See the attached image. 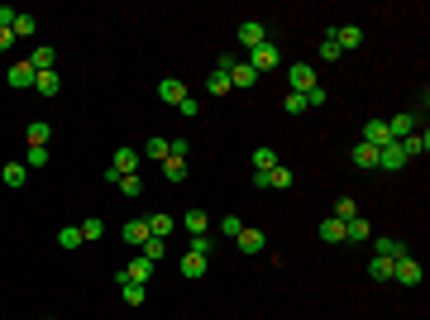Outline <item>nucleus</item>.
Masks as SVG:
<instances>
[{"label": "nucleus", "instance_id": "obj_21", "mask_svg": "<svg viewBox=\"0 0 430 320\" xmlns=\"http://www.w3.org/2000/svg\"><path fill=\"white\" fill-rule=\"evenodd\" d=\"M120 239H124V244H139V249H144V239H148V225H144V220H124Z\"/></svg>", "mask_w": 430, "mask_h": 320}, {"label": "nucleus", "instance_id": "obj_36", "mask_svg": "<svg viewBox=\"0 0 430 320\" xmlns=\"http://www.w3.org/2000/svg\"><path fill=\"white\" fill-rule=\"evenodd\" d=\"M335 58H344V53H339L335 34H325V38H321V62H335Z\"/></svg>", "mask_w": 430, "mask_h": 320}, {"label": "nucleus", "instance_id": "obj_38", "mask_svg": "<svg viewBox=\"0 0 430 320\" xmlns=\"http://www.w3.org/2000/svg\"><path fill=\"white\" fill-rule=\"evenodd\" d=\"M354 215H359L354 196H339V201H335V220H354Z\"/></svg>", "mask_w": 430, "mask_h": 320}, {"label": "nucleus", "instance_id": "obj_42", "mask_svg": "<svg viewBox=\"0 0 430 320\" xmlns=\"http://www.w3.org/2000/svg\"><path fill=\"white\" fill-rule=\"evenodd\" d=\"M144 153H148L153 163H163V158H168V139H148V148H144Z\"/></svg>", "mask_w": 430, "mask_h": 320}, {"label": "nucleus", "instance_id": "obj_45", "mask_svg": "<svg viewBox=\"0 0 430 320\" xmlns=\"http://www.w3.org/2000/svg\"><path fill=\"white\" fill-rule=\"evenodd\" d=\"M325 96H330V91H325L321 82H316V87H311V91H306V106H325Z\"/></svg>", "mask_w": 430, "mask_h": 320}, {"label": "nucleus", "instance_id": "obj_28", "mask_svg": "<svg viewBox=\"0 0 430 320\" xmlns=\"http://www.w3.org/2000/svg\"><path fill=\"white\" fill-rule=\"evenodd\" d=\"M321 239H325V244H344V220H335V215H330V220L321 225Z\"/></svg>", "mask_w": 430, "mask_h": 320}, {"label": "nucleus", "instance_id": "obj_41", "mask_svg": "<svg viewBox=\"0 0 430 320\" xmlns=\"http://www.w3.org/2000/svg\"><path fill=\"white\" fill-rule=\"evenodd\" d=\"M10 34H14V38H29V34H34V14H19V19H14V29H10Z\"/></svg>", "mask_w": 430, "mask_h": 320}, {"label": "nucleus", "instance_id": "obj_48", "mask_svg": "<svg viewBox=\"0 0 430 320\" xmlns=\"http://www.w3.org/2000/svg\"><path fill=\"white\" fill-rule=\"evenodd\" d=\"M10 43H14V34H10V29H0V53H5Z\"/></svg>", "mask_w": 430, "mask_h": 320}, {"label": "nucleus", "instance_id": "obj_11", "mask_svg": "<svg viewBox=\"0 0 430 320\" xmlns=\"http://www.w3.org/2000/svg\"><path fill=\"white\" fill-rule=\"evenodd\" d=\"M5 82H10L14 91H29V87H34V67H29V62H14V67L5 72Z\"/></svg>", "mask_w": 430, "mask_h": 320}, {"label": "nucleus", "instance_id": "obj_1", "mask_svg": "<svg viewBox=\"0 0 430 320\" xmlns=\"http://www.w3.org/2000/svg\"><path fill=\"white\" fill-rule=\"evenodd\" d=\"M249 67L263 77V72H273V67H282V53H278V43L273 38H263L258 48H249Z\"/></svg>", "mask_w": 430, "mask_h": 320}, {"label": "nucleus", "instance_id": "obj_19", "mask_svg": "<svg viewBox=\"0 0 430 320\" xmlns=\"http://www.w3.org/2000/svg\"><path fill=\"white\" fill-rule=\"evenodd\" d=\"M34 91H38V96H58V91H63V77H58V72H38V77H34Z\"/></svg>", "mask_w": 430, "mask_h": 320}, {"label": "nucleus", "instance_id": "obj_7", "mask_svg": "<svg viewBox=\"0 0 430 320\" xmlns=\"http://www.w3.org/2000/svg\"><path fill=\"white\" fill-rule=\"evenodd\" d=\"M263 244H268V234H263V229H249V225H244V229H239V239H234V249H239V253H263Z\"/></svg>", "mask_w": 430, "mask_h": 320}, {"label": "nucleus", "instance_id": "obj_30", "mask_svg": "<svg viewBox=\"0 0 430 320\" xmlns=\"http://www.w3.org/2000/svg\"><path fill=\"white\" fill-rule=\"evenodd\" d=\"M144 297H148V287H144V282H129V277H124V306H144Z\"/></svg>", "mask_w": 430, "mask_h": 320}, {"label": "nucleus", "instance_id": "obj_17", "mask_svg": "<svg viewBox=\"0 0 430 320\" xmlns=\"http://www.w3.org/2000/svg\"><path fill=\"white\" fill-rule=\"evenodd\" d=\"M0 182H5V187H14V192H19V187H24V182H29V168H24V163H5V168H0Z\"/></svg>", "mask_w": 430, "mask_h": 320}, {"label": "nucleus", "instance_id": "obj_34", "mask_svg": "<svg viewBox=\"0 0 430 320\" xmlns=\"http://www.w3.org/2000/svg\"><path fill=\"white\" fill-rule=\"evenodd\" d=\"M239 229H244V220H239V215H225V220H220V234H225L229 244L239 239Z\"/></svg>", "mask_w": 430, "mask_h": 320}, {"label": "nucleus", "instance_id": "obj_33", "mask_svg": "<svg viewBox=\"0 0 430 320\" xmlns=\"http://www.w3.org/2000/svg\"><path fill=\"white\" fill-rule=\"evenodd\" d=\"M253 168H258V172H273V168H278V153H273V148H253Z\"/></svg>", "mask_w": 430, "mask_h": 320}, {"label": "nucleus", "instance_id": "obj_22", "mask_svg": "<svg viewBox=\"0 0 430 320\" xmlns=\"http://www.w3.org/2000/svg\"><path fill=\"white\" fill-rule=\"evenodd\" d=\"M373 249H378L383 258H402V253H407V244H402V239H387V234H373Z\"/></svg>", "mask_w": 430, "mask_h": 320}, {"label": "nucleus", "instance_id": "obj_47", "mask_svg": "<svg viewBox=\"0 0 430 320\" xmlns=\"http://www.w3.org/2000/svg\"><path fill=\"white\" fill-rule=\"evenodd\" d=\"M177 110H182L187 119H196V110H201V106H196V96H187V101H182V106H177Z\"/></svg>", "mask_w": 430, "mask_h": 320}, {"label": "nucleus", "instance_id": "obj_15", "mask_svg": "<svg viewBox=\"0 0 430 320\" xmlns=\"http://www.w3.org/2000/svg\"><path fill=\"white\" fill-rule=\"evenodd\" d=\"M144 225H148V234H153V239H168V234H172V229H177V220H172V215H168V211L148 215V220H144Z\"/></svg>", "mask_w": 430, "mask_h": 320}, {"label": "nucleus", "instance_id": "obj_18", "mask_svg": "<svg viewBox=\"0 0 430 320\" xmlns=\"http://www.w3.org/2000/svg\"><path fill=\"white\" fill-rule=\"evenodd\" d=\"M182 229H187V234H206V229H211V215H206V211H196V206H192V211L182 215Z\"/></svg>", "mask_w": 430, "mask_h": 320}, {"label": "nucleus", "instance_id": "obj_37", "mask_svg": "<svg viewBox=\"0 0 430 320\" xmlns=\"http://www.w3.org/2000/svg\"><path fill=\"white\" fill-rule=\"evenodd\" d=\"M282 110H287V115H306V96H302V91H287Z\"/></svg>", "mask_w": 430, "mask_h": 320}, {"label": "nucleus", "instance_id": "obj_29", "mask_svg": "<svg viewBox=\"0 0 430 320\" xmlns=\"http://www.w3.org/2000/svg\"><path fill=\"white\" fill-rule=\"evenodd\" d=\"M58 244H63V249H82L87 239H82V229H77V225H63V229H58Z\"/></svg>", "mask_w": 430, "mask_h": 320}, {"label": "nucleus", "instance_id": "obj_31", "mask_svg": "<svg viewBox=\"0 0 430 320\" xmlns=\"http://www.w3.org/2000/svg\"><path fill=\"white\" fill-rule=\"evenodd\" d=\"M211 249H215L211 234H192V244H187V253H196V258H211Z\"/></svg>", "mask_w": 430, "mask_h": 320}, {"label": "nucleus", "instance_id": "obj_44", "mask_svg": "<svg viewBox=\"0 0 430 320\" xmlns=\"http://www.w3.org/2000/svg\"><path fill=\"white\" fill-rule=\"evenodd\" d=\"M115 187H120V192H124V196H139V192H144V182H139V177H134V172H129V177H120V182H115Z\"/></svg>", "mask_w": 430, "mask_h": 320}, {"label": "nucleus", "instance_id": "obj_46", "mask_svg": "<svg viewBox=\"0 0 430 320\" xmlns=\"http://www.w3.org/2000/svg\"><path fill=\"white\" fill-rule=\"evenodd\" d=\"M14 19H19V10H10V5H0V29H14Z\"/></svg>", "mask_w": 430, "mask_h": 320}, {"label": "nucleus", "instance_id": "obj_32", "mask_svg": "<svg viewBox=\"0 0 430 320\" xmlns=\"http://www.w3.org/2000/svg\"><path fill=\"white\" fill-rule=\"evenodd\" d=\"M206 91H211V96H229V91H234V87H229V72H211Z\"/></svg>", "mask_w": 430, "mask_h": 320}, {"label": "nucleus", "instance_id": "obj_25", "mask_svg": "<svg viewBox=\"0 0 430 320\" xmlns=\"http://www.w3.org/2000/svg\"><path fill=\"white\" fill-rule=\"evenodd\" d=\"M402 148H407V158H421V153L430 148V134H426V129H416V134H407V139H402Z\"/></svg>", "mask_w": 430, "mask_h": 320}, {"label": "nucleus", "instance_id": "obj_13", "mask_svg": "<svg viewBox=\"0 0 430 320\" xmlns=\"http://www.w3.org/2000/svg\"><path fill=\"white\" fill-rule=\"evenodd\" d=\"M158 96H163L168 106H182V101H187V87H182L177 77H163V82H158Z\"/></svg>", "mask_w": 430, "mask_h": 320}, {"label": "nucleus", "instance_id": "obj_20", "mask_svg": "<svg viewBox=\"0 0 430 320\" xmlns=\"http://www.w3.org/2000/svg\"><path fill=\"white\" fill-rule=\"evenodd\" d=\"M24 134H29V148H48V134H53V124H48V119H34Z\"/></svg>", "mask_w": 430, "mask_h": 320}, {"label": "nucleus", "instance_id": "obj_43", "mask_svg": "<svg viewBox=\"0 0 430 320\" xmlns=\"http://www.w3.org/2000/svg\"><path fill=\"white\" fill-rule=\"evenodd\" d=\"M24 168H48V148H29L24 153Z\"/></svg>", "mask_w": 430, "mask_h": 320}, {"label": "nucleus", "instance_id": "obj_2", "mask_svg": "<svg viewBox=\"0 0 430 320\" xmlns=\"http://www.w3.org/2000/svg\"><path fill=\"white\" fill-rule=\"evenodd\" d=\"M407 163H411V158H407L402 144H383V148H378V168H383V172H402Z\"/></svg>", "mask_w": 430, "mask_h": 320}, {"label": "nucleus", "instance_id": "obj_40", "mask_svg": "<svg viewBox=\"0 0 430 320\" xmlns=\"http://www.w3.org/2000/svg\"><path fill=\"white\" fill-rule=\"evenodd\" d=\"M101 234H106V220H101V215H91V220L82 225V239H101Z\"/></svg>", "mask_w": 430, "mask_h": 320}, {"label": "nucleus", "instance_id": "obj_10", "mask_svg": "<svg viewBox=\"0 0 430 320\" xmlns=\"http://www.w3.org/2000/svg\"><path fill=\"white\" fill-rule=\"evenodd\" d=\"M330 34H335L339 53H349V48H359V43H363V29H359V24H344V29H330Z\"/></svg>", "mask_w": 430, "mask_h": 320}, {"label": "nucleus", "instance_id": "obj_12", "mask_svg": "<svg viewBox=\"0 0 430 320\" xmlns=\"http://www.w3.org/2000/svg\"><path fill=\"white\" fill-rule=\"evenodd\" d=\"M253 82H258V72H253L249 62H239V58H234V67H229V87H239V91H249Z\"/></svg>", "mask_w": 430, "mask_h": 320}, {"label": "nucleus", "instance_id": "obj_27", "mask_svg": "<svg viewBox=\"0 0 430 320\" xmlns=\"http://www.w3.org/2000/svg\"><path fill=\"white\" fill-rule=\"evenodd\" d=\"M182 277H206V258H196V253H182Z\"/></svg>", "mask_w": 430, "mask_h": 320}, {"label": "nucleus", "instance_id": "obj_24", "mask_svg": "<svg viewBox=\"0 0 430 320\" xmlns=\"http://www.w3.org/2000/svg\"><path fill=\"white\" fill-rule=\"evenodd\" d=\"M124 277H129V282H153V263H148V258L139 253V258H134V263L124 268Z\"/></svg>", "mask_w": 430, "mask_h": 320}, {"label": "nucleus", "instance_id": "obj_26", "mask_svg": "<svg viewBox=\"0 0 430 320\" xmlns=\"http://www.w3.org/2000/svg\"><path fill=\"white\" fill-rule=\"evenodd\" d=\"M163 177L168 182H187V158H163Z\"/></svg>", "mask_w": 430, "mask_h": 320}, {"label": "nucleus", "instance_id": "obj_14", "mask_svg": "<svg viewBox=\"0 0 430 320\" xmlns=\"http://www.w3.org/2000/svg\"><path fill=\"white\" fill-rule=\"evenodd\" d=\"M363 239H373V229H368V220H363V215H354V220H344V244H363Z\"/></svg>", "mask_w": 430, "mask_h": 320}, {"label": "nucleus", "instance_id": "obj_8", "mask_svg": "<svg viewBox=\"0 0 430 320\" xmlns=\"http://www.w3.org/2000/svg\"><path fill=\"white\" fill-rule=\"evenodd\" d=\"M359 144H368V148H383V144H392V139H387V119H368Z\"/></svg>", "mask_w": 430, "mask_h": 320}, {"label": "nucleus", "instance_id": "obj_9", "mask_svg": "<svg viewBox=\"0 0 430 320\" xmlns=\"http://www.w3.org/2000/svg\"><path fill=\"white\" fill-rule=\"evenodd\" d=\"M263 38H268V29H263L258 19H244V24H239V43H244V48H258Z\"/></svg>", "mask_w": 430, "mask_h": 320}, {"label": "nucleus", "instance_id": "obj_3", "mask_svg": "<svg viewBox=\"0 0 430 320\" xmlns=\"http://www.w3.org/2000/svg\"><path fill=\"white\" fill-rule=\"evenodd\" d=\"M392 282H402V287H416V282H421V263H416L411 253H402V258L392 263Z\"/></svg>", "mask_w": 430, "mask_h": 320}, {"label": "nucleus", "instance_id": "obj_5", "mask_svg": "<svg viewBox=\"0 0 430 320\" xmlns=\"http://www.w3.org/2000/svg\"><path fill=\"white\" fill-rule=\"evenodd\" d=\"M24 62L34 67V77H38V72H53V67H58V48H43V43H38V48H34Z\"/></svg>", "mask_w": 430, "mask_h": 320}, {"label": "nucleus", "instance_id": "obj_39", "mask_svg": "<svg viewBox=\"0 0 430 320\" xmlns=\"http://www.w3.org/2000/svg\"><path fill=\"white\" fill-rule=\"evenodd\" d=\"M268 187L287 192V187H292V172H287V168H273V172H268Z\"/></svg>", "mask_w": 430, "mask_h": 320}, {"label": "nucleus", "instance_id": "obj_35", "mask_svg": "<svg viewBox=\"0 0 430 320\" xmlns=\"http://www.w3.org/2000/svg\"><path fill=\"white\" fill-rule=\"evenodd\" d=\"M163 253H168V244H163V239H153V234H148V239H144V258H148V263H158V258H163Z\"/></svg>", "mask_w": 430, "mask_h": 320}, {"label": "nucleus", "instance_id": "obj_4", "mask_svg": "<svg viewBox=\"0 0 430 320\" xmlns=\"http://www.w3.org/2000/svg\"><path fill=\"white\" fill-rule=\"evenodd\" d=\"M287 82H292V91L306 96V91L316 87V67H311V62H292V67H287Z\"/></svg>", "mask_w": 430, "mask_h": 320}, {"label": "nucleus", "instance_id": "obj_16", "mask_svg": "<svg viewBox=\"0 0 430 320\" xmlns=\"http://www.w3.org/2000/svg\"><path fill=\"white\" fill-rule=\"evenodd\" d=\"M349 158H354V168H363V172H373V168H378V148H368V144H354V148H349Z\"/></svg>", "mask_w": 430, "mask_h": 320}, {"label": "nucleus", "instance_id": "obj_23", "mask_svg": "<svg viewBox=\"0 0 430 320\" xmlns=\"http://www.w3.org/2000/svg\"><path fill=\"white\" fill-rule=\"evenodd\" d=\"M392 263H397V258H383V253H373V263H368V277H373V282H392Z\"/></svg>", "mask_w": 430, "mask_h": 320}, {"label": "nucleus", "instance_id": "obj_6", "mask_svg": "<svg viewBox=\"0 0 430 320\" xmlns=\"http://www.w3.org/2000/svg\"><path fill=\"white\" fill-rule=\"evenodd\" d=\"M407 134H416V115H411V110H407V115H392V119H387V139H392V144H402Z\"/></svg>", "mask_w": 430, "mask_h": 320}]
</instances>
